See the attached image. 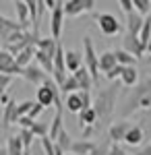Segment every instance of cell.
<instances>
[{"label": "cell", "mask_w": 151, "mask_h": 155, "mask_svg": "<svg viewBox=\"0 0 151 155\" xmlns=\"http://www.w3.org/2000/svg\"><path fill=\"white\" fill-rule=\"evenodd\" d=\"M143 23H145V17L139 15V12H130L126 15V33H133V35H141V29H143Z\"/></svg>", "instance_id": "cell-11"}, {"label": "cell", "mask_w": 151, "mask_h": 155, "mask_svg": "<svg viewBox=\"0 0 151 155\" xmlns=\"http://www.w3.org/2000/svg\"><path fill=\"white\" fill-rule=\"evenodd\" d=\"M31 132H33L37 139L50 137V124H48V122H39V120H35L33 126H31Z\"/></svg>", "instance_id": "cell-30"}, {"label": "cell", "mask_w": 151, "mask_h": 155, "mask_svg": "<svg viewBox=\"0 0 151 155\" xmlns=\"http://www.w3.org/2000/svg\"><path fill=\"white\" fill-rule=\"evenodd\" d=\"M116 95H118V87L112 85L108 89H102L97 97L93 99V107L97 112V124H99V130L104 128L106 124L112 120L114 114V106H116Z\"/></svg>", "instance_id": "cell-1"}, {"label": "cell", "mask_w": 151, "mask_h": 155, "mask_svg": "<svg viewBox=\"0 0 151 155\" xmlns=\"http://www.w3.org/2000/svg\"><path fill=\"white\" fill-rule=\"evenodd\" d=\"M17 106H19V104L12 99L8 106L2 107V126H4V128H8L12 122L17 120Z\"/></svg>", "instance_id": "cell-19"}, {"label": "cell", "mask_w": 151, "mask_h": 155, "mask_svg": "<svg viewBox=\"0 0 151 155\" xmlns=\"http://www.w3.org/2000/svg\"><path fill=\"white\" fill-rule=\"evenodd\" d=\"M66 155H75V153H66Z\"/></svg>", "instance_id": "cell-49"}, {"label": "cell", "mask_w": 151, "mask_h": 155, "mask_svg": "<svg viewBox=\"0 0 151 155\" xmlns=\"http://www.w3.org/2000/svg\"><path fill=\"white\" fill-rule=\"evenodd\" d=\"M81 66H85V58H83V52H77V50H69L66 52V68L69 72H77Z\"/></svg>", "instance_id": "cell-14"}, {"label": "cell", "mask_w": 151, "mask_h": 155, "mask_svg": "<svg viewBox=\"0 0 151 155\" xmlns=\"http://www.w3.org/2000/svg\"><path fill=\"white\" fill-rule=\"evenodd\" d=\"M83 6H85V12H91L95 8V0H81Z\"/></svg>", "instance_id": "cell-44"}, {"label": "cell", "mask_w": 151, "mask_h": 155, "mask_svg": "<svg viewBox=\"0 0 151 155\" xmlns=\"http://www.w3.org/2000/svg\"><path fill=\"white\" fill-rule=\"evenodd\" d=\"M35 62H37V64H39L48 74H52V72H54V58H52V56H48V54H44L42 50H37V52H35Z\"/></svg>", "instance_id": "cell-24"}, {"label": "cell", "mask_w": 151, "mask_h": 155, "mask_svg": "<svg viewBox=\"0 0 151 155\" xmlns=\"http://www.w3.org/2000/svg\"><path fill=\"white\" fill-rule=\"evenodd\" d=\"M27 27H29V25L11 21L8 17L2 15V17H0V41H2V46L8 44V39H11L12 33H17V31H27Z\"/></svg>", "instance_id": "cell-5"}, {"label": "cell", "mask_w": 151, "mask_h": 155, "mask_svg": "<svg viewBox=\"0 0 151 155\" xmlns=\"http://www.w3.org/2000/svg\"><path fill=\"white\" fill-rule=\"evenodd\" d=\"M48 77H52V74H48L39 64H29V66L23 68V79L27 83L35 85V87H42V85L48 81Z\"/></svg>", "instance_id": "cell-7"}, {"label": "cell", "mask_w": 151, "mask_h": 155, "mask_svg": "<svg viewBox=\"0 0 151 155\" xmlns=\"http://www.w3.org/2000/svg\"><path fill=\"white\" fill-rule=\"evenodd\" d=\"M12 2H17V0H12Z\"/></svg>", "instance_id": "cell-51"}, {"label": "cell", "mask_w": 151, "mask_h": 155, "mask_svg": "<svg viewBox=\"0 0 151 155\" xmlns=\"http://www.w3.org/2000/svg\"><path fill=\"white\" fill-rule=\"evenodd\" d=\"M133 4H135V11L139 15H143V17L151 15V0H133Z\"/></svg>", "instance_id": "cell-32"}, {"label": "cell", "mask_w": 151, "mask_h": 155, "mask_svg": "<svg viewBox=\"0 0 151 155\" xmlns=\"http://www.w3.org/2000/svg\"><path fill=\"white\" fill-rule=\"evenodd\" d=\"M56 145H58L64 153H70V151H72V145H75V139H72V137L69 134V130L64 128V130L60 132V137H58V141H56Z\"/></svg>", "instance_id": "cell-29"}, {"label": "cell", "mask_w": 151, "mask_h": 155, "mask_svg": "<svg viewBox=\"0 0 151 155\" xmlns=\"http://www.w3.org/2000/svg\"><path fill=\"white\" fill-rule=\"evenodd\" d=\"M33 106H35V101H21L19 106H17V118H21V116H29V112L33 110ZM17 122V120H15Z\"/></svg>", "instance_id": "cell-33"}, {"label": "cell", "mask_w": 151, "mask_h": 155, "mask_svg": "<svg viewBox=\"0 0 151 155\" xmlns=\"http://www.w3.org/2000/svg\"><path fill=\"white\" fill-rule=\"evenodd\" d=\"M64 12L66 17H79L85 12V6H83L81 0H66L64 2Z\"/></svg>", "instance_id": "cell-27"}, {"label": "cell", "mask_w": 151, "mask_h": 155, "mask_svg": "<svg viewBox=\"0 0 151 155\" xmlns=\"http://www.w3.org/2000/svg\"><path fill=\"white\" fill-rule=\"evenodd\" d=\"M108 151H110V143H108V145H102V147L97 145V147H95V151H93L91 155H108Z\"/></svg>", "instance_id": "cell-42"}, {"label": "cell", "mask_w": 151, "mask_h": 155, "mask_svg": "<svg viewBox=\"0 0 151 155\" xmlns=\"http://www.w3.org/2000/svg\"><path fill=\"white\" fill-rule=\"evenodd\" d=\"M118 4H120V8L124 11V15L135 12V4H133V0H118Z\"/></svg>", "instance_id": "cell-37"}, {"label": "cell", "mask_w": 151, "mask_h": 155, "mask_svg": "<svg viewBox=\"0 0 151 155\" xmlns=\"http://www.w3.org/2000/svg\"><path fill=\"white\" fill-rule=\"evenodd\" d=\"M23 155H31V149H25V153Z\"/></svg>", "instance_id": "cell-47"}, {"label": "cell", "mask_w": 151, "mask_h": 155, "mask_svg": "<svg viewBox=\"0 0 151 155\" xmlns=\"http://www.w3.org/2000/svg\"><path fill=\"white\" fill-rule=\"evenodd\" d=\"M141 41L145 44V48L149 46V41H151V15H147L145 17V23H143V29H141Z\"/></svg>", "instance_id": "cell-31"}, {"label": "cell", "mask_w": 151, "mask_h": 155, "mask_svg": "<svg viewBox=\"0 0 151 155\" xmlns=\"http://www.w3.org/2000/svg\"><path fill=\"white\" fill-rule=\"evenodd\" d=\"M143 139H145V132H143V128H141L139 124H133V126H130V130L126 132L124 143H126L128 147H137V145L143 143Z\"/></svg>", "instance_id": "cell-17"}, {"label": "cell", "mask_w": 151, "mask_h": 155, "mask_svg": "<svg viewBox=\"0 0 151 155\" xmlns=\"http://www.w3.org/2000/svg\"><path fill=\"white\" fill-rule=\"evenodd\" d=\"M64 17H66V12H64V4L58 0L56 8L50 12V33H52V37H56V39H60V35H62V29H64Z\"/></svg>", "instance_id": "cell-6"}, {"label": "cell", "mask_w": 151, "mask_h": 155, "mask_svg": "<svg viewBox=\"0 0 151 155\" xmlns=\"http://www.w3.org/2000/svg\"><path fill=\"white\" fill-rule=\"evenodd\" d=\"M95 147H97V145L93 143V141L79 139V141H75V145H72V151H70V153H75V155H91L93 151H95Z\"/></svg>", "instance_id": "cell-18"}, {"label": "cell", "mask_w": 151, "mask_h": 155, "mask_svg": "<svg viewBox=\"0 0 151 155\" xmlns=\"http://www.w3.org/2000/svg\"><path fill=\"white\" fill-rule=\"evenodd\" d=\"M44 110H46V107L42 106L39 101H35V106H33V110L29 112V116H31V118H33V120H37V118H39V116H42V112H44Z\"/></svg>", "instance_id": "cell-40"}, {"label": "cell", "mask_w": 151, "mask_h": 155, "mask_svg": "<svg viewBox=\"0 0 151 155\" xmlns=\"http://www.w3.org/2000/svg\"><path fill=\"white\" fill-rule=\"evenodd\" d=\"M60 91H62V95L81 91V85H79V81H77V77H75V74H69V77L64 79V83L60 85Z\"/></svg>", "instance_id": "cell-25"}, {"label": "cell", "mask_w": 151, "mask_h": 155, "mask_svg": "<svg viewBox=\"0 0 151 155\" xmlns=\"http://www.w3.org/2000/svg\"><path fill=\"white\" fill-rule=\"evenodd\" d=\"M149 62H151V56H149Z\"/></svg>", "instance_id": "cell-50"}, {"label": "cell", "mask_w": 151, "mask_h": 155, "mask_svg": "<svg viewBox=\"0 0 151 155\" xmlns=\"http://www.w3.org/2000/svg\"><path fill=\"white\" fill-rule=\"evenodd\" d=\"M17 64V58H15V54H11L8 50H0V72H6L11 66Z\"/></svg>", "instance_id": "cell-28"}, {"label": "cell", "mask_w": 151, "mask_h": 155, "mask_svg": "<svg viewBox=\"0 0 151 155\" xmlns=\"http://www.w3.org/2000/svg\"><path fill=\"white\" fill-rule=\"evenodd\" d=\"M44 2L48 4V11H50V12L54 11V8H56V4H58V0H44Z\"/></svg>", "instance_id": "cell-46"}, {"label": "cell", "mask_w": 151, "mask_h": 155, "mask_svg": "<svg viewBox=\"0 0 151 155\" xmlns=\"http://www.w3.org/2000/svg\"><path fill=\"white\" fill-rule=\"evenodd\" d=\"M75 77H77V81H79V85H81V91H91L93 85H95V79H93V74L89 72V68L87 66H81L77 72H72Z\"/></svg>", "instance_id": "cell-12"}, {"label": "cell", "mask_w": 151, "mask_h": 155, "mask_svg": "<svg viewBox=\"0 0 151 155\" xmlns=\"http://www.w3.org/2000/svg\"><path fill=\"white\" fill-rule=\"evenodd\" d=\"M83 58H85V66L89 68V72L93 74L95 83L99 81V54L93 48V41L89 35L83 37Z\"/></svg>", "instance_id": "cell-3"}, {"label": "cell", "mask_w": 151, "mask_h": 155, "mask_svg": "<svg viewBox=\"0 0 151 155\" xmlns=\"http://www.w3.org/2000/svg\"><path fill=\"white\" fill-rule=\"evenodd\" d=\"M147 52H149V54H151V41H149V46H147Z\"/></svg>", "instance_id": "cell-48"}, {"label": "cell", "mask_w": 151, "mask_h": 155, "mask_svg": "<svg viewBox=\"0 0 151 155\" xmlns=\"http://www.w3.org/2000/svg\"><path fill=\"white\" fill-rule=\"evenodd\" d=\"M135 155H151V143H149V145H145L143 149H139V151H137Z\"/></svg>", "instance_id": "cell-45"}, {"label": "cell", "mask_w": 151, "mask_h": 155, "mask_svg": "<svg viewBox=\"0 0 151 155\" xmlns=\"http://www.w3.org/2000/svg\"><path fill=\"white\" fill-rule=\"evenodd\" d=\"M133 95L128 99V107H126V114L130 112H137V110H149L151 107V79L143 81L141 85L133 87Z\"/></svg>", "instance_id": "cell-2"}, {"label": "cell", "mask_w": 151, "mask_h": 155, "mask_svg": "<svg viewBox=\"0 0 151 155\" xmlns=\"http://www.w3.org/2000/svg\"><path fill=\"white\" fill-rule=\"evenodd\" d=\"M85 126H97V112L95 107H85L83 112H79V128H85Z\"/></svg>", "instance_id": "cell-15"}, {"label": "cell", "mask_w": 151, "mask_h": 155, "mask_svg": "<svg viewBox=\"0 0 151 155\" xmlns=\"http://www.w3.org/2000/svg\"><path fill=\"white\" fill-rule=\"evenodd\" d=\"M58 39L56 37H52V35H48V37H39V41H37V46L35 48L37 50H42L44 54H48V56H56V52H58Z\"/></svg>", "instance_id": "cell-13"}, {"label": "cell", "mask_w": 151, "mask_h": 155, "mask_svg": "<svg viewBox=\"0 0 151 155\" xmlns=\"http://www.w3.org/2000/svg\"><path fill=\"white\" fill-rule=\"evenodd\" d=\"M130 126H133V122H128V120L112 122L110 128H108V139H110V143H124L126 132L130 130Z\"/></svg>", "instance_id": "cell-8"}, {"label": "cell", "mask_w": 151, "mask_h": 155, "mask_svg": "<svg viewBox=\"0 0 151 155\" xmlns=\"http://www.w3.org/2000/svg\"><path fill=\"white\" fill-rule=\"evenodd\" d=\"M33 122H35V120L31 118V116H21V118H17V124H19L21 128H31Z\"/></svg>", "instance_id": "cell-38"}, {"label": "cell", "mask_w": 151, "mask_h": 155, "mask_svg": "<svg viewBox=\"0 0 151 155\" xmlns=\"http://www.w3.org/2000/svg\"><path fill=\"white\" fill-rule=\"evenodd\" d=\"M95 23H97V29L104 33L106 37H114L122 31V23L118 21L112 12H102L95 17Z\"/></svg>", "instance_id": "cell-4"}, {"label": "cell", "mask_w": 151, "mask_h": 155, "mask_svg": "<svg viewBox=\"0 0 151 155\" xmlns=\"http://www.w3.org/2000/svg\"><path fill=\"white\" fill-rule=\"evenodd\" d=\"M11 101H12V99H11V95H8L6 91H4V93H0V106H2V107H4V106H8Z\"/></svg>", "instance_id": "cell-43"}, {"label": "cell", "mask_w": 151, "mask_h": 155, "mask_svg": "<svg viewBox=\"0 0 151 155\" xmlns=\"http://www.w3.org/2000/svg\"><path fill=\"white\" fill-rule=\"evenodd\" d=\"M114 52H116V60H118V64H122V66H137L139 58H137V56H133L130 52H126L124 48L114 50Z\"/></svg>", "instance_id": "cell-26"}, {"label": "cell", "mask_w": 151, "mask_h": 155, "mask_svg": "<svg viewBox=\"0 0 151 155\" xmlns=\"http://www.w3.org/2000/svg\"><path fill=\"white\" fill-rule=\"evenodd\" d=\"M114 66H118L116 52H112V50L102 52V54H99V71H102V72H110Z\"/></svg>", "instance_id": "cell-16"}, {"label": "cell", "mask_w": 151, "mask_h": 155, "mask_svg": "<svg viewBox=\"0 0 151 155\" xmlns=\"http://www.w3.org/2000/svg\"><path fill=\"white\" fill-rule=\"evenodd\" d=\"M122 48L126 50V52H130L133 56H137V58H141V56L147 52L145 44L141 41V37L133 35V33H126V35H124V39H122Z\"/></svg>", "instance_id": "cell-9"}, {"label": "cell", "mask_w": 151, "mask_h": 155, "mask_svg": "<svg viewBox=\"0 0 151 155\" xmlns=\"http://www.w3.org/2000/svg\"><path fill=\"white\" fill-rule=\"evenodd\" d=\"M64 107H66V112H70V114H79V112H83V110H85V104H83L81 91L64 95Z\"/></svg>", "instance_id": "cell-10"}, {"label": "cell", "mask_w": 151, "mask_h": 155, "mask_svg": "<svg viewBox=\"0 0 151 155\" xmlns=\"http://www.w3.org/2000/svg\"><path fill=\"white\" fill-rule=\"evenodd\" d=\"M15 12H17L19 23L29 25V21H31V12H29V6H27L25 0H17V2H15Z\"/></svg>", "instance_id": "cell-22"}, {"label": "cell", "mask_w": 151, "mask_h": 155, "mask_svg": "<svg viewBox=\"0 0 151 155\" xmlns=\"http://www.w3.org/2000/svg\"><path fill=\"white\" fill-rule=\"evenodd\" d=\"M39 141H42V149L46 155H56V141H52L50 137H44Z\"/></svg>", "instance_id": "cell-34"}, {"label": "cell", "mask_w": 151, "mask_h": 155, "mask_svg": "<svg viewBox=\"0 0 151 155\" xmlns=\"http://www.w3.org/2000/svg\"><path fill=\"white\" fill-rule=\"evenodd\" d=\"M35 52H37V48L35 46H29L27 50H23L21 54H17L15 58H17V64L19 66H29V64H33V58H35Z\"/></svg>", "instance_id": "cell-23"}, {"label": "cell", "mask_w": 151, "mask_h": 155, "mask_svg": "<svg viewBox=\"0 0 151 155\" xmlns=\"http://www.w3.org/2000/svg\"><path fill=\"white\" fill-rule=\"evenodd\" d=\"M122 72H124V66H122V64H118V66H114L110 72H106V77H108L110 81H116V79L122 77Z\"/></svg>", "instance_id": "cell-36"}, {"label": "cell", "mask_w": 151, "mask_h": 155, "mask_svg": "<svg viewBox=\"0 0 151 155\" xmlns=\"http://www.w3.org/2000/svg\"><path fill=\"white\" fill-rule=\"evenodd\" d=\"M108 155H126L124 153V149L120 147V143H110V151Z\"/></svg>", "instance_id": "cell-41"}, {"label": "cell", "mask_w": 151, "mask_h": 155, "mask_svg": "<svg viewBox=\"0 0 151 155\" xmlns=\"http://www.w3.org/2000/svg\"><path fill=\"white\" fill-rule=\"evenodd\" d=\"M21 139H23V145H25V149H31V143H33V132H31V128H21Z\"/></svg>", "instance_id": "cell-35"}, {"label": "cell", "mask_w": 151, "mask_h": 155, "mask_svg": "<svg viewBox=\"0 0 151 155\" xmlns=\"http://www.w3.org/2000/svg\"><path fill=\"white\" fill-rule=\"evenodd\" d=\"M8 85H11V74H2L0 72V93H4L8 89Z\"/></svg>", "instance_id": "cell-39"}, {"label": "cell", "mask_w": 151, "mask_h": 155, "mask_svg": "<svg viewBox=\"0 0 151 155\" xmlns=\"http://www.w3.org/2000/svg\"><path fill=\"white\" fill-rule=\"evenodd\" d=\"M120 81L126 87H137V83H139V71H137V66H124V72H122Z\"/></svg>", "instance_id": "cell-21"}, {"label": "cell", "mask_w": 151, "mask_h": 155, "mask_svg": "<svg viewBox=\"0 0 151 155\" xmlns=\"http://www.w3.org/2000/svg\"><path fill=\"white\" fill-rule=\"evenodd\" d=\"M62 112H64V110H56V116H54L52 122H50V139H52V141H58L60 132L64 130V124H62Z\"/></svg>", "instance_id": "cell-20"}]
</instances>
